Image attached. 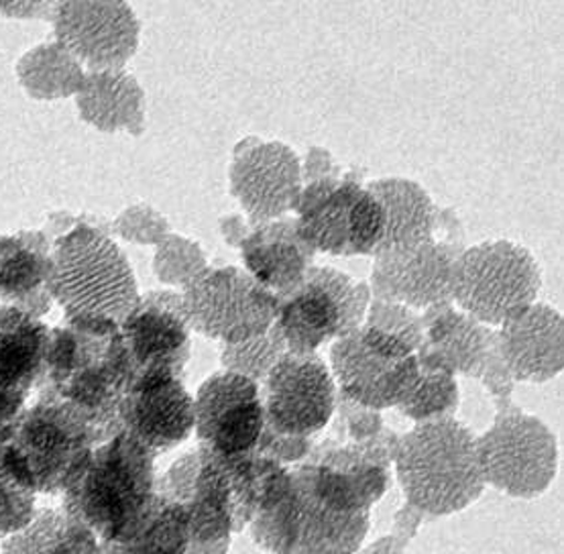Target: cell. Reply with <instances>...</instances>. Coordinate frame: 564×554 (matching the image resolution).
I'll list each match as a JSON object with an SVG mask.
<instances>
[{"instance_id": "cell-1", "label": "cell", "mask_w": 564, "mask_h": 554, "mask_svg": "<svg viewBox=\"0 0 564 554\" xmlns=\"http://www.w3.org/2000/svg\"><path fill=\"white\" fill-rule=\"evenodd\" d=\"M388 484L379 465H297L282 498L251 522V536L269 554H357Z\"/></svg>"}, {"instance_id": "cell-2", "label": "cell", "mask_w": 564, "mask_h": 554, "mask_svg": "<svg viewBox=\"0 0 564 554\" xmlns=\"http://www.w3.org/2000/svg\"><path fill=\"white\" fill-rule=\"evenodd\" d=\"M133 369L121 326L105 318H66L50 330L37 393L82 410L108 441L121 433L119 408Z\"/></svg>"}, {"instance_id": "cell-3", "label": "cell", "mask_w": 564, "mask_h": 554, "mask_svg": "<svg viewBox=\"0 0 564 554\" xmlns=\"http://www.w3.org/2000/svg\"><path fill=\"white\" fill-rule=\"evenodd\" d=\"M391 463L405 503L432 518L467 510L487 487L477 436L455 416L417 422L398 438Z\"/></svg>"}, {"instance_id": "cell-4", "label": "cell", "mask_w": 564, "mask_h": 554, "mask_svg": "<svg viewBox=\"0 0 564 554\" xmlns=\"http://www.w3.org/2000/svg\"><path fill=\"white\" fill-rule=\"evenodd\" d=\"M105 443L95 422L54 395L37 393L0 445L7 474L35 496H64Z\"/></svg>"}, {"instance_id": "cell-5", "label": "cell", "mask_w": 564, "mask_h": 554, "mask_svg": "<svg viewBox=\"0 0 564 554\" xmlns=\"http://www.w3.org/2000/svg\"><path fill=\"white\" fill-rule=\"evenodd\" d=\"M155 459L158 453L131 434L108 438L62 496V510L93 528L102 542L127 541L158 501Z\"/></svg>"}, {"instance_id": "cell-6", "label": "cell", "mask_w": 564, "mask_h": 554, "mask_svg": "<svg viewBox=\"0 0 564 554\" xmlns=\"http://www.w3.org/2000/svg\"><path fill=\"white\" fill-rule=\"evenodd\" d=\"M50 294L66 318H105L121 326L139 306L134 271L107 232L80 225L52 245Z\"/></svg>"}, {"instance_id": "cell-7", "label": "cell", "mask_w": 564, "mask_h": 554, "mask_svg": "<svg viewBox=\"0 0 564 554\" xmlns=\"http://www.w3.org/2000/svg\"><path fill=\"white\" fill-rule=\"evenodd\" d=\"M542 290V270L524 245L494 239L458 253L453 268L451 300L485 326L508 325L532 304Z\"/></svg>"}, {"instance_id": "cell-8", "label": "cell", "mask_w": 564, "mask_h": 554, "mask_svg": "<svg viewBox=\"0 0 564 554\" xmlns=\"http://www.w3.org/2000/svg\"><path fill=\"white\" fill-rule=\"evenodd\" d=\"M371 290L330 265H310L302 285L280 302L275 326L294 355L316 351L349 337L367 321Z\"/></svg>"}, {"instance_id": "cell-9", "label": "cell", "mask_w": 564, "mask_h": 554, "mask_svg": "<svg viewBox=\"0 0 564 554\" xmlns=\"http://www.w3.org/2000/svg\"><path fill=\"white\" fill-rule=\"evenodd\" d=\"M485 486L518 500L551 489L558 471L556 436L542 420L520 408H501L487 433L477 436Z\"/></svg>"}, {"instance_id": "cell-10", "label": "cell", "mask_w": 564, "mask_h": 554, "mask_svg": "<svg viewBox=\"0 0 564 554\" xmlns=\"http://www.w3.org/2000/svg\"><path fill=\"white\" fill-rule=\"evenodd\" d=\"M328 369L345 400L376 412L402 406L420 379L414 349L371 325L333 343Z\"/></svg>"}, {"instance_id": "cell-11", "label": "cell", "mask_w": 564, "mask_h": 554, "mask_svg": "<svg viewBox=\"0 0 564 554\" xmlns=\"http://www.w3.org/2000/svg\"><path fill=\"white\" fill-rule=\"evenodd\" d=\"M189 330L223 345L259 337L275 325L280 297L241 268H204L184 285Z\"/></svg>"}, {"instance_id": "cell-12", "label": "cell", "mask_w": 564, "mask_h": 554, "mask_svg": "<svg viewBox=\"0 0 564 554\" xmlns=\"http://www.w3.org/2000/svg\"><path fill=\"white\" fill-rule=\"evenodd\" d=\"M261 402L273 433L310 438L335 416V378L318 355L288 352L263 381Z\"/></svg>"}, {"instance_id": "cell-13", "label": "cell", "mask_w": 564, "mask_h": 554, "mask_svg": "<svg viewBox=\"0 0 564 554\" xmlns=\"http://www.w3.org/2000/svg\"><path fill=\"white\" fill-rule=\"evenodd\" d=\"M230 194L253 225H268L297 208L302 196V163L282 141H241L230 162Z\"/></svg>"}, {"instance_id": "cell-14", "label": "cell", "mask_w": 564, "mask_h": 554, "mask_svg": "<svg viewBox=\"0 0 564 554\" xmlns=\"http://www.w3.org/2000/svg\"><path fill=\"white\" fill-rule=\"evenodd\" d=\"M265 426L261 388L230 371L206 379L194 398V431L204 448L218 457L256 450Z\"/></svg>"}, {"instance_id": "cell-15", "label": "cell", "mask_w": 564, "mask_h": 554, "mask_svg": "<svg viewBox=\"0 0 564 554\" xmlns=\"http://www.w3.org/2000/svg\"><path fill=\"white\" fill-rule=\"evenodd\" d=\"M55 41L88 72L122 69L137 54L141 23L127 2H57Z\"/></svg>"}, {"instance_id": "cell-16", "label": "cell", "mask_w": 564, "mask_h": 554, "mask_svg": "<svg viewBox=\"0 0 564 554\" xmlns=\"http://www.w3.org/2000/svg\"><path fill=\"white\" fill-rule=\"evenodd\" d=\"M182 294L160 290L139 300L121 325L133 378L153 371L184 376L192 357V338Z\"/></svg>"}, {"instance_id": "cell-17", "label": "cell", "mask_w": 564, "mask_h": 554, "mask_svg": "<svg viewBox=\"0 0 564 554\" xmlns=\"http://www.w3.org/2000/svg\"><path fill=\"white\" fill-rule=\"evenodd\" d=\"M119 422L121 433L160 455L186 443L194 433V395L174 373L137 376L122 398Z\"/></svg>"}, {"instance_id": "cell-18", "label": "cell", "mask_w": 564, "mask_h": 554, "mask_svg": "<svg viewBox=\"0 0 564 554\" xmlns=\"http://www.w3.org/2000/svg\"><path fill=\"white\" fill-rule=\"evenodd\" d=\"M460 251L434 237L410 249L379 253L371 271L373 294L381 302L416 311L444 306L451 302L453 268Z\"/></svg>"}, {"instance_id": "cell-19", "label": "cell", "mask_w": 564, "mask_h": 554, "mask_svg": "<svg viewBox=\"0 0 564 554\" xmlns=\"http://www.w3.org/2000/svg\"><path fill=\"white\" fill-rule=\"evenodd\" d=\"M496 343L511 379L544 383L563 373V314L544 302L532 304L524 314L499 326Z\"/></svg>"}, {"instance_id": "cell-20", "label": "cell", "mask_w": 564, "mask_h": 554, "mask_svg": "<svg viewBox=\"0 0 564 554\" xmlns=\"http://www.w3.org/2000/svg\"><path fill=\"white\" fill-rule=\"evenodd\" d=\"M52 243L41 230L0 235V304L40 318L52 311Z\"/></svg>"}, {"instance_id": "cell-21", "label": "cell", "mask_w": 564, "mask_h": 554, "mask_svg": "<svg viewBox=\"0 0 564 554\" xmlns=\"http://www.w3.org/2000/svg\"><path fill=\"white\" fill-rule=\"evenodd\" d=\"M364 192L357 182L321 180L302 192L296 220L297 237L310 251L352 256V208Z\"/></svg>"}, {"instance_id": "cell-22", "label": "cell", "mask_w": 564, "mask_h": 554, "mask_svg": "<svg viewBox=\"0 0 564 554\" xmlns=\"http://www.w3.org/2000/svg\"><path fill=\"white\" fill-rule=\"evenodd\" d=\"M247 271L280 302L292 296L310 270L312 251L297 237L296 222L259 225L241 245Z\"/></svg>"}, {"instance_id": "cell-23", "label": "cell", "mask_w": 564, "mask_h": 554, "mask_svg": "<svg viewBox=\"0 0 564 554\" xmlns=\"http://www.w3.org/2000/svg\"><path fill=\"white\" fill-rule=\"evenodd\" d=\"M200 448V467L182 503L188 510V554H229L235 534L227 475L215 453Z\"/></svg>"}, {"instance_id": "cell-24", "label": "cell", "mask_w": 564, "mask_h": 554, "mask_svg": "<svg viewBox=\"0 0 564 554\" xmlns=\"http://www.w3.org/2000/svg\"><path fill=\"white\" fill-rule=\"evenodd\" d=\"M367 192L383 208L386 230L377 247L379 253H393L434 239L438 227V208L431 194L414 180L386 177L369 182ZM373 256V258H376Z\"/></svg>"}, {"instance_id": "cell-25", "label": "cell", "mask_w": 564, "mask_h": 554, "mask_svg": "<svg viewBox=\"0 0 564 554\" xmlns=\"http://www.w3.org/2000/svg\"><path fill=\"white\" fill-rule=\"evenodd\" d=\"M76 107L82 121L102 133L141 135L145 131V90L124 68L88 72Z\"/></svg>"}, {"instance_id": "cell-26", "label": "cell", "mask_w": 564, "mask_h": 554, "mask_svg": "<svg viewBox=\"0 0 564 554\" xmlns=\"http://www.w3.org/2000/svg\"><path fill=\"white\" fill-rule=\"evenodd\" d=\"M50 330L40 318L0 304V385L25 393L37 388Z\"/></svg>"}, {"instance_id": "cell-27", "label": "cell", "mask_w": 564, "mask_h": 554, "mask_svg": "<svg viewBox=\"0 0 564 554\" xmlns=\"http://www.w3.org/2000/svg\"><path fill=\"white\" fill-rule=\"evenodd\" d=\"M0 554H105V542L62 508H43L28 526L2 541Z\"/></svg>"}, {"instance_id": "cell-28", "label": "cell", "mask_w": 564, "mask_h": 554, "mask_svg": "<svg viewBox=\"0 0 564 554\" xmlns=\"http://www.w3.org/2000/svg\"><path fill=\"white\" fill-rule=\"evenodd\" d=\"M82 64L57 41L29 50L17 64V78L33 100H59L84 88Z\"/></svg>"}, {"instance_id": "cell-29", "label": "cell", "mask_w": 564, "mask_h": 554, "mask_svg": "<svg viewBox=\"0 0 564 554\" xmlns=\"http://www.w3.org/2000/svg\"><path fill=\"white\" fill-rule=\"evenodd\" d=\"M188 510L158 496L148 518L119 544L105 542V554H188Z\"/></svg>"}, {"instance_id": "cell-30", "label": "cell", "mask_w": 564, "mask_h": 554, "mask_svg": "<svg viewBox=\"0 0 564 554\" xmlns=\"http://www.w3.org/2000/svg\"><path fill=\"white\" fill-rule=\"evenodd\" d=\"M288 352L290 349L283 340L280 328L273 325L268 333L259 337L247 338L235 345H225L220 351V363L225 371L251 379L261 388L271 369L278 366Z\"/></svg>"}, {"instance_id": "cell-31", "label": "cell", "mask_w": 564, "mask_h": 554, "mask_svg": "<svg viewBox=\"0 0 564 554\" xmlns=\"http://www.w3.org/2000/svg\"><path fill=\"white\" fill-rule=\"evenodd\" d=\"M458 408V385L453 373L438 369H420L414 392L405 398L400 410L417 422L448 419Z\"/></svg>"}, {"instance_id": "cell-32", "label": "cell", "mask_w": 564, "mask_h": 554, "mask_svg": "<svg viewBox=\"0 0 564 554\" xmlns=\"http://www.w3.org/2000/svg\"><path fill=\"white\" fill-rule=\"evenodd\" d=\"M37 512V496L7 474L0 457V542L28 526Z\"/></svg>"}, {"instance_id": "cell-33", "label": "cell", "mask_w": 564, "mask_h": 554, "mask_svg": "<svg viewBox=\"0 0 564 554\" xmlns=\"http://www.w3.org/2000/svg\"><path fill=\"white\" fill-rule=\"evenodd\" d=\"M182 261L204 268V256L198 245L189 243L186 239H177V237H163L155 256V273L160 275V280L167 284H186V278L180 270Z\"/></svg>"}, {"instance_id": "cell-34", "label": "cell", "mask_w": 564, "mask_h": 554, "mask_svg": "<svg viewBox=\"0 0 564 554\" xmlns=\"http://www.w3.org/2000/svg\"><path fill=\"white\" fill-rule=\"evenodd\" d=\"M117 225H119L124 239L137 241V243L151 241L145 229H158L165 232V220L145 206H134L131 210H127Z\"/></svg>"}, {"instance_id": "cell-35", "label": "cell", "mask_w": 564, "mask_h": 554, "mask_svg": "<svg viewBox=\"0 0 564 554\" xmlns=\"http://www.w3.org/2000/svg\"><path fill=\"white\" fill-rule=\"evenodd\" d=\"M29 393L0 385V445L9 438L17 420L28 408Z\"/></svg>"}, {"instance_id": "cell-36", "label": "cell", "mask_w": 564, "mask_h": 554, "mask_svg": "<svg viewBox=\"0 0 564 554\" xmlns=\"http://www.w3.org/2000/svg\"><path fill=\"white\" fill-rule=\"evenodd\" d=\"M55 4L47 2H0V13L17 19H50L54 17Z\"/></svg>"}]
</instances>
